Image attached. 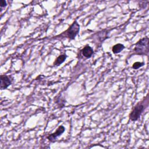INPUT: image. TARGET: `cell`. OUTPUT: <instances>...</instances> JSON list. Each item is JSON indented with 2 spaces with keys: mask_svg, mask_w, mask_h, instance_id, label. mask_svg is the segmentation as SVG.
<instances>
[{
  "mask_svg": "<svg viewBox=\"0 0 149 149\" xmlns=\"http://www.w3.org/2000/svg\"><path fill=\"white\" fill-rule=\"evenodd\" d=\"M149 38L147 37H143L139 40L136 44L133 50L135 55H147L148 53Z\"/></svg>",
  "mask_w": 149,
  "mask_h": 149,
  "instance_id": "6da1fadb",
  "label": "cell"
},
{
  "mask_svg": "<svg viewBox=\"0 0 149 149\" xmlns=\"http://www.w3.org/2000/svg\"><path fill=\"white\" fill-rule=\"evenodd\" d=\"M148 102V98H146L143 101L138 102L133 108L132 112L129 114V119L132 121H136L137 120L144 110L146 108L145 104Z\"/></svg>",
  "mask_w": 149,
  "mask_h": 149,
  "instance_id": "7a4b0ae2",
  "label": "cell"
},
{
  "mask_svg": "<svg viewBox=\"0 0 149 149\" xmlns=\"http://www.w3.org/2000/svg\"><path fill=\"white\" fill-rule=\"evenodd\" d=\"M80 31V25L76 20H74L73 23L69 27V28L59 36L66 37L70 40L75 39L76 36L79 34Z\"/></svg>",
  "mask_w": 149,
  "mask_h": 149,
  "instance_id": "3957f363",
  "label": "cell"
},
{
  "mask_svg": "<svg viewBox=\"0 0 149 149\" xmlns=\"http://www.w3.org/2000/svg\"><path fill=\"white\" fill-rule=\"evenodd\" d=\"M65 127H64L63 126H62V125L59 126L57 128V129L55 130V132H54V133H52V134H49V135L47 136L48 140L49 141L52 142V143L55 142V141H56V139H57L59 136H60L65 132Z\"/></svg>",
  "mask_w": 149,
  "mask_h": 149,
  "instance_id": "277c9868",
  "label": "cell"
},
{
  "mask_svg": "<svg viewBox=\"0 0 149 149\" xmlns=\"http://www.w3.org/2000/svg\"><path fill=\"white\" fill-rule=\"evenodd\" d=\"M0 80L1 90H4L7 88L10 85L12 84V79L9 76L6 74H2L0 76Z\"/></svg>",
  "mask_w": 149,
  "mask_h": 149,
  "instance_id": "5b68a950",
  "label": "cell"
},
{
  "mask_svg": "<svg viewBox=\"0 0 149 149\" xmlns=\"http://www.w3.org/2000/svg\"><path fill=\"white\" fill-rule=\"evenodd\" d=\"M81 55L86 58H90L94 53L93 49L89 45H85L80 51Z\"/></svg>",
  "mask_w": 149,
  "mask_h": 149,
  "instance_id": "8992f818",
  "label": "cell"
},
{
  "mask_svg": "<svg viewBox=\"0 0 149 149\" xmlns=\"http://www.w3.org/2000/svg\"><path fill=\"white\" fill-rule=\"evenodd\" d=\"M67 58V55L66 54H61L60 55H59L56 59L55 60L53 65L54 66H59L61 64H62L63 62H64V61L66 60Z\"/></svg>",
  "mask_w": 149,
  "mask_h": 149,
  "instance_id": "52a82bcc",
  "label": "cell"
},
{
  "mask_svg": "<svg viewBox=\"0 0 149 149\" xmlns=\"http://www.w3.org/2000/svg\"><path fill=\"white\" fill-rule=\"evenodd\" d=\"M125 47L124 46V45H123L122 44H116L115 45H114L112 48V51L113 54H119L120 53L121 51H122L124 49H125Z\"/></svg>",
  "mask_w": 149,
  "mask_h": 149,
  "instance_id": "ba28073f",
  "label": "cell"
},
{
  "mask_svg": "<svg viewBox=\"0 0 149 149\" xmlns=\"http://www.w3.org/2000/svg\"><path fill=\"white\" fill-rule=\"evenodd\" d=\"M56 103L57 104L58 107L59 108H62L64 107L65 105V100H63L62 98L59 97V98H56Z\"/></svg>",
  "mask_w": 149,
  "mask_h": 149,
  "instance_id": "9c48e42d",
  "label": "cell"
},
{
  "mask_svg": "<svg viewBox=\"0 0 149 149\" xmlns=\"http://www.w3.org/2000/svg\"><path fill=\"white\" fill-rule=\"evenodd\" d=\"M144 65V62H134L133 65H132V68L133 69H139L140 68L142 67L143 65Z\"/></svg>",
  "mask_w": 149,
  "mask_h": 149,
  "instance_id": "30bf717a",
  "label": "cell"
},
{
  "mask_svg": "<svg viewBox=\"0 0 149 149\" xmlns=\"http://www.w3.org/2000/svg\"><path fill=\"white\" fill-rule=\"evenodd\" d=\"M6 5H7V3H6V1H5V0H1L0 1V6H1V11L2 10V8L6 6Z\"/></svg>",
  "mask_w": 149,
  "mask_h": 149,
  "instance_id": "8fae6325",
  "label": "cell"
}]
</instances>
